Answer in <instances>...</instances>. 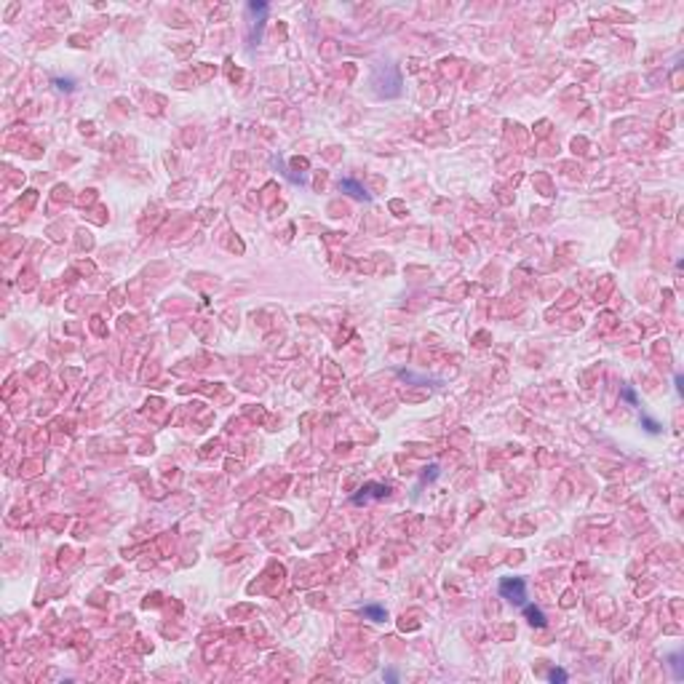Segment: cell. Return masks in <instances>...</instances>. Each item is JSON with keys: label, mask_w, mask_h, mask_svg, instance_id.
Masks as SVG:
<instances>
[{"label": "cell", "mask_w": 684, "mask_h": 684, "mask_svg": "<svg viewBox=\"0 0 684 684\" xmlns=\"http://www.w3.org/2000/svg\"><path fill=\"white\" fill-rule=\"evenodd\" d=\"M500 596L511 604H527V583L524 577H505L500 580Z\"/></svg>", "instance_id": "6da1fadb"}, {"label": "cell", "mask_w": 684, "mask_h": 684, "mask_svg": "<svg viewBox=\"0 0 684 684\" xmlns=\"http://www.w3.org/2000/svg\"><path fill=\"white\" fill-rule=\"evenodd\" d=\"M387 489L385 484H374V481H369V484H363L361 489H358V494H353V503L356 505H361V503H367L369 497H377V500H385L387 497Z\"/></svg>", "instance_id": "7a4b0ae2"}, {"label": "cell", "mask_w": 684, "mask_h": 684, "mask_svg": "<svg viewBox=\"0 0 684 684\" xmlns=\"http://www.w3.org/2000/svg\"><path fill=\"white\" fill-rule=\"evenodd\" d=\"M339 190H345L350 198H356V200H369L367 187H363L358 179H350V176H345V179H339Z\"/></svg>", "instance_id": "3957f363"}, {"label": "cell", "mask_w": 684, "mask_h": 684, "mask_svg": "<svg viewBox=\"0 0 684 684\" xmlns=\"http://www.w3.org/2000/svg\"><path fill=\"white\" fill-rule=\"evenodd\" d=\"M524 615L529 620V626H535V628H545L548 626L545 612H542L540 607H535V604H524Z\"/></svg>", "instance_id": "277c9868"}, {"label": "cell", "mask_w": 684, "mask_h": 684, "mask_svg": "<svg viewBox=\"0 0 684 684\" xmlns=\"http://www.w3.org/2000/svg\"><path fill=\"white\" fill-rule=\"evenodd\" d=\"M363 615H367L369 620H374V623H382L385 618H387V612H385V607H377V604H367L363 607Z\"/></svg>", "instance_id": "5b68a950"}, {"label": "cell", "mask_w": 684, "mask_h": 684, "mask_svg": "<svg viewBox=\"0 0 684 684\" xmlns=\"http://www.w3.org/2000/svg\"><path fill=\"white\" fill-rule=\"evenodd\" d=\"M642 422H644V428L650 430V433H660V422H655L652 417H647L644 412H642Z\"/></svg>", "instance_id": "8992f818"}, {"label": "cell", "mask_w": 684, "mask_h": 684, "mask_svg": "<svg viewBox=\"0 0 684 684\" xmlns=\"http://www.w3.org/2000/svg\"><path fill=\"white\" fill-rule=\"evenodd\" d=\"M548 679H551V681H567L569 676H567V671H561V668H553L551 674H548Z\"/></svg>", "instance_id": "52a82bcc"}, {"label": "cell", "mask_w": 684, "mask_h": 684, "mask_svg": "<svg viewBox=\"0 0 684 684\" xmlns=\"http://www.w3.org/2000/svg\"><path fill=\"white\" fill-rule=\"evenodd\" d=\"M623 398L628 401V404H633V406H639V401H636V393L631 391V387H623Z\"/></svg>", "instance_id": "ba28073f"}, {"label": "cell", "mask_w": 684, "mask_h": 684, "mask_svg": "<svg viewBox=\"0 0 684 684\" xmlns=\"http://www.w3.org/2000/svg\"><path fill=\"white\" fill-rule=\"evenodd\" d=\"M671 666H674V671H676V679H681L684 674H681V663H679V655H674V657H671Z\"/></svg>", "instance_id": "9c48e42d"}]
</instances>
